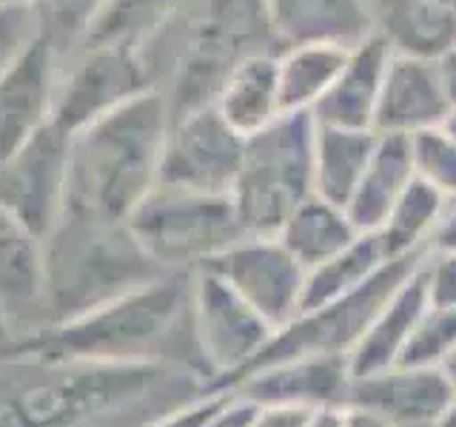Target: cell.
I'll list each match as a JSON object with an SVG mask.
<instances>
[{
    "label": "cell",
    "mask_w": 456,
    "mask_h": 427,
    "mask_svg": "<svg viewBox=\"0 0 456 427\" xmlns=\"http://www.w3.org/2000/svg\"><path fill=\"white\" fill-rule=\"evenodd\" d=\"M374 35L394 54L439 60L456 46V9L442 0H365Z\"/></svg>",
    "instance_id": "obj_20"
},
{
    "label": "cell",
    "mask_w": 456,
    "mask_h": 427,
    "mask_svg": "<svg viewBox=\"0 0 456 427\" xmlns=\"http://www.w3.org/2000/svg\"><path fill=\"white\" fill-rule=\"evenodd\" d=\"M442 128H445V132L456 140V109H451V114L445 117V123H442Z\"/></svg>",
    "instance_id": "obj_45"
},
{
    "label": "cell",
    "mask_w": 456,
    "mask_h": 427,
    "mask_svg": "<svg viewBox=\"0 0 456 427\" xmlns=\"http://www.w3.org/2000/svg\"><path fill=\"white\" fill-rule=\"evenodd\" d=\"M168 123V100L151 89L71 134L63 211L126 222L157 185Z\"/></svg>",
    "instance_id": "obj_3"
},
{
    "label": "cell",
    "mask_w": 456,
    "mask_h": 427,
    "mask_svg": "<svg viewBox=\"0 0 456 427\" xmlns=\"http://www.w3.org/2000/svg\"><path fill=\"white\" fill-rule=\"evenodd\" d=\"M425 308H428V296H425L422 260H419V265L411 270V277L385 299V305L377 310V317L370 319L365 334L348 353L351 379H362L394 367Z\"/></svg>",
    "instance_id": "obj_22"
},
{
    "label": "cell",
    "mask_w": 456,
    "mask_h": 427,
    "mask_svg": "<svg viewBox=\"0 0 456 427\" xmlns=\"http://www.w3.org/2000/svg\"><path fill=\"white\" fill-rule=\"evenodd\" d=\"M268 20L277 43H337L356 46L374 35L365 0H265Z\"/></svg>",
    "instance_id": "obj_21"
},
{
    "label": "cell",
    "mask_w": 456,
    "mask_h": 427,
    "mask_svg": "<svg viewBox=\"0 0 456 427\" xmlns=\"http://www.w3.org/2000/svg\"><path fill=\"white\" fill-rule=\"evenodd\" d=\"M71 134L49 120L0 163V211L46 239L66 208Z\"/></svg>",
    "instance_id": "obj_10"
},
{
    "label": "cell",
    "mask_w": 456,
    "mask_h": 427,
    "mask_svg": "<svg viewBox=\"0 0 456 427\" xmlns=\"http://www.w3.org/2000/svg\"><path fill=\"white\" fill-rule=\"evenodd\" d=\"M254 410H256V405L248 402V399H242L237 393H228L225 402L217 407V413L208 419L206 427H251Z\"/></svg>",
    "instance_id": "obj_38"
},
{
    "label": "cell",
    "mask_w": 456,
    "mask_h": 427,
    "mask_svg": "<svg viewBox=\"0 0 456 427\" xmlns=\"http://www.w3.org/2000/svg\"><path fill=\"white\" fill-rule=\"evenodd\" d=\"M394 260L385 248V242L379 234H360L346 251L334 254L331 260H325L322 265L311 268L305 274V288H303V310L320 308L325 302H331L337 296H346L356 291L360 285H365L377 270Z\"/></svg>",
    "instance_id": "obj_28"
},
{
    "label": "cell",
    "mask_w": 456,
    "mask_h": 427,
    "mask_svg": "<svg viewBox=\"0 0 456 427\" xmlns=\"http://www.w3.org/2000/svg\"><path fill=\"white\" fill-rule=\"evenodd\" d=\"M126 222L137 246L163 270H197L248 237L232 194H200L160 182Z\"/></svg>",
    "instance_id": "obj_6"
},
{
    "label": "cell",
    "mask_w": 456,
    "mask_h": 427,
    "mask_svg": "<svg viewBox=\"0 0 456 427\" xmlns=\"http://www.w3.org/2000/svg\"><path fill=\"white\" fill-rule=\"evenodd\" d=\"M417 177L411 154V137L377 134L374 151L362 171L360 182L346 203V211L360 234H374L382 228L394 203Z\"/></svg>",
    "instance_id": "obj_23"
},
{
    "label": "cell",
    "mask_w": 456,
    "mask_h": 427,
    "mask_svg": "<svg viewBox=\"0 0 456 427\" xmlns=\"http://www.w3.org/2000/svg\"><path fill=\"white\" fill-rule=\"evenodd\" d=\"M43 246H46V325L80 317L171 274L149 260L128 231V222L118 220L63 211Z\"/></svg>",
    "instance_id": "obj_4"
},
{
    "label": "cell",
    "mask_w": 456,
    "mask_h": 427,
    "mask_svg": "<svg viewBox=\"0 0 456 427\" xmlns=\"http://www.w3.org/2000/svg\"><path fill=\"white\" fill-rule=\"evenodd\" d=\"M422 279L428 305L456 310V251L428 246L422 256Z\"/></svg>",
    "instance_id": "obj_35"
},
{
    "label": "cell",
    "mask_w": 456,
    "mask_h": 427,
    "mask_svg": "<svg viewBox=\"0 0 456 427\" xmlns=\"http://www.w3.org/2000/svg\"><path fill=\"white\" fill-rule=\"evenodd\" d=\"M391 54L394 52L379 35H368L351 46L334 85L314 106V120L342 128H374V114Z\"/></svg>",
    "instance_id": "obj_19"
},
{
    "label": "cell",
    "mask_w": 456,
    "mask_h": 427,
    "mask_svg": "<svg viewBox=\"0 0 456 427\" xmlns=\"http://www.w3.org/2000/svg\"><path fill=\"white\" fill-rule=\"evenodd\" d=\"M40 37H43V23L35 4L0 0V77Z\"/></svg>",
    "instance_id": "obj_34"
},
{
    "label": "cell",
    "mask_w": 456,
    "mask_h": 427,
    "mask_svg": "<svg viewBox=\"0 0 456 427\" xmlns=\"http://www.w3.org/2000/svg\"><path fill=\"white\" fill-rule=\"evenodd\" d=\"M356 237H360V231L351 222L348 211L317 194L303 199L277 231V239L305 270L346 251Z\"/></svg>",
    "instance_id": "obj_26"
},
{
    "label": "cell",
    "mask_w": 456,
    "mask_h": 427,
    "mask_svg": "<svg viewBox=\"0 0 456 427\" xmlns=\"http://www.w3.org/2000/svg\"><path fill=\"white\" fill-rule=\"evenodd\" d=\"M431 246L434 248H445V251H456V208H451L445 214V220L439 222Z\"/></svg>",
    "instance_id": "obj_41"
},
{
    "label": "cell",
    "mask_w": 456,
    "mask_h": 427,
    "mask_svg": "<svg viewBox=\"0 0 456 427\" xmlns=\"http://www.w3.org/2000/svg\"><path fill=\"white\" fill-rule=\"evenodd\" d=\"M208 382L171 365L43 362L0 353V427H142Z\"/></svg>",
    "instance_id": "obj_1"
},
{
    "label": "cell",
    "mask_w": 456,
    "mask_h": 427,
    "mask_svg": "<svg viewBox=\"0 0 456 427\" xmlns=\"http://www.w3.org/2000/svg\"><path fill=\"white\" fill-rule=\"evenodd\" d=\"M14 4H32V0H14Z\"/></svg>",
    "instance_id": "obj_48"
},
{
    "label": "cell",
    "mask_w": 456,
    "mask_h": 427,
    "mask_svg": "<svg viewBox=\"0 0 456 427\" xmlns=\"http://www.w3.org/2000/svg\"><path fill=\"white\" fill-rule=\"evenodd\" d=\"M280 52H256L228 71L223 89L214 100V109L237 134L251 137L268 123H274L282 111L280 103V77H277Z\"/></svg>",
    "instance_id": "obj_24"
},
{
    "label": "cell",
    "mask_w": 456,
    "mask_h": 427,
    "mask_svg": "<svg viewBox=\"0 0 456 427\" xmlns=\"http://www.w3.org/2000/svg\"><path fill=\"white\" fill-rule=\"evenodd\" d=\"M6 339V334H4V325H0V342H4Z\"/></svg>",
    "instance_id": "obj_47"
},
{
    "label": "cell",
    "mask_w": 456,
    "mask_h": 427,
    "mask_svg": "<svg viewBox=\"0 0 456 427\" xmlns=\"http://www.w3.org/2000/svg\"><path fill=\"white\" fill-rule=\"evenodd\" d=\"M434 427H456V399L451 402V407H448L445 413H442L439 422H436Z\"/></svg>",
    "instance_id": "obj_44"
},
{
    "label": "cell",
    "mask_w": 456,
    "mask_h": 427,
    "mask_svg": "<svg viewBox=\"0 0 456 427\" xmlns=\"http://www.w3.org/2000/svg\"><path fill=\"white\" fill-rule=\"evenodd\" d=\"M180 0H103L77 49L128 46L146 52V43L168 23Z\"/></svg>",
    "instance_id": "obj_29"
},
{
    "label": "cell",
    "mask_w": 456,
    "mask_h": 427,
    "mask_svg": "<svg viewBox=\"0 0 456 427\" xmlns=\"http://www.w3.org/2000/svg\"><path fill=\"white\" fill-rule=\"evenodd\" d=\"M154 89L146 54L128 46L77 49V57L63 77H57L52 120L69 134L120 109L128 100Z\"/></svg>",
    "instance_id": "obj_12"
},
{
    "label": "cell",
    "mask_w": 456,
    "mask_h": 427,
    "mask_svg": "<svg viewBox=\"0 0 456 427\" xmlns=\"http://www.w3.org/2000/svg\"><path fill=\"white\" fill-rule=\"evenodd\" d=\"M374 142V128H342L314 120V194L346 208Z\"/></svg>",
    "instance_id": "obj_25"
},
{
    "label": "cell",
    "mask_w": 456,
    "mask_h": 427,
    "mask_svg": "<svg viewBox=\"0 0 456 427\" xmlns=\"http://www.w3.org/2000/svg\"><path fill=\"white\" fill-rule=\"evenodd\" d=\"M0 353L43 362L171 365L211 382L194 331L191 270H171L80 317L0 342Z\"/></svg>",
    "instance_id": "obj_2"
},
{
    "label": "cell",
    "mask_w": 456,
    "mask_h": 427,
    "mask_svg": "<svg viewBox=\"0 0 456 427\" xmlns=\"http://www.w3.org/2000/svg\"><path fill=\"white\" fill-rule=\"evenodd\" d=\"M413 171L417 177L434 185L439 194L456 203V140L442 125L425 128L411 137Z\"/></svg>",
    "instance_id": "obj_32"
},
{
    "label": "cell",
    "mask_w": 456,
    "mask_h": 427,
    "mask_svg": "<svg viewBox=\"0 0 456 427\" xmlns=\"http://www.w3.org/2000/svg\"><path fill=\"white\" fill-rule=\"evenodd\" d=\"M445 214H448V197L439 194L425 180L413 177L403 197L394 203L391 214L385 217L377 234L391 256H408L431 246Z\"/></svg>",
    "instance_id": "obj_30"
},
{
    "label": "cell",
    "mask_w": 456,
    "mask_h": 427,
    "mask_svg": "<svg viewBox=\"0 0 456 427\" xmlns=\"http://www.w3.org/2000/svg\"><path fill=\"white\" fill-rule=\"evenodd\" d=\"M308 427H346V405H322L311 410Z\"/></svg>",
    "instance_id": "obj_39"
},
{
    "label": "cell",
    "mask_w": 456,
    "mask_h": 427,
    "mask_svg": "<svg viewBox=\"0 0 456 427\" xmlns=\"http://www.w3.org/2000/svg\"><path fill=\"white\" fill-rule=\"evenodd\" d=\"M442 374L448 376V382H451V388L456 391V348L451 350V356L445 362H442Z\"/></svg>",
    "instance_id": "obj_43"
},
{
    "label": "cell",
    "mask_w": 456,
    "mask_h": 427,
    "mask_svg": "<svg viewBox=\"0 0 456 427\" xmlns=\"http://www.w3.org/2000/svg\"><path fill=\"white\" fill-rule=\"evenodd\" d=\"M442 4H448V6H453V9H456V0H442Z\"/></svg>",
    "instance_id": "obj_46"
},
{
    "label": "cell",
    "mask_w": 456,
    "mask_h": 427,
    "mask_svg": "<svg viewBox=\"0 0 456 427\" xmlns=\"http://www.w3.org/2000/svg\"><path fill=\"white\" fill-rule=\"evenodd\" d=\"M453 399L456 391L442 367L394 365L379 374L351 379L346 405L374 410L391 427H434Z\"/></svg>",
    "instance_id": "obj_15"
},
{
    "label": "cell",
    "mask_w": 456,
    "mask_h": 427,
    "mask_svg": "<svg viewBox=\"0 0 456 427\" xmlns=\"http://www.w3.org/2000/svg\"><path fill=\"white\" fill-rule=\"evenodd\" d=\"M40 23L43 37L52 43L54 54L61 57L69 49H77L103 0H32Z\"/></svg>",
    "instance_id": "obj_33"
},
{
    "label": "cell",
    "mask_w": 456,
    "mask_h": 427,
    "mask_svg": "<svg viewBox=\"0 0 456 427\" xmlns=\"http://www.w3.org/2000/svg\"><path fill=\"white\" fill-rule=\"evenodd\" d=\"M314 194V114L285 111L246 137L232 189L248 237H277L291 211Z\"/></svg>",
    "instance_id": "obj_5"
},
{
    "label": "cell",
    "mask_w": 456,
    "mask_h": 427,
    "mask_svg": "<svg viewBox=\"0 0 456 427\" xmlns=\"http://www.w3.org/2000/svg\"><path fill=\"white\" fill-rule=\"evenodd\" d=\"M425 251L394 256V260L385 262L377 274L365 285H360L356 291L337 296L320 308L297 313L289 325L277 327L274 336L268 339V345L242 367V374L234 382H240L256 367H268L285 359H299V356H348L356 342H360V336L365 334L370 319L377 317V310L385 305V299H388L399 285L411 277V270L419 265ZM234 382L228 384V391L234 388Z\"/></svg>",
    "instance_id": "obj_8"
},
{
    "label": "cell",
    "mask_w": 456,
    "mask_h": 427,
    "mask_svg": "<svg viewBox=\"0 0 456 427\" xmlns=\"http://www.w3.org/2000/svg\"><path fill=\"white\" fill-rule=\"evenodd\" d=\"M46 313V246L0 211V325L6 339L40 331ZM4 339V342H6Z\"/></svg>",
    "instance_id": "obj_14"
},
{
    "label": "cell",
    "mask_w": 456,
    "mask_h": 427,
    "mask_svg": "<svg viewBox=\"0 0 456 427\" xmlns=\"http://www.w3.org/2000/svg\"><path fill=\"white\" fill-rule=\"evenodd\" d=\"M436 66H439L442 83H445V92H448V100H451V109H456V46L442 54L439 60H436Z\"/></svg>",
    "instance_id": "obj_40"
},
{
    "label": "cell",
    "mask_w": 456,
    "mask_h": 427,
    "mask_svg": "<svg viewBox=\"0 0 456 427\" xmlns=\"http://www.w3.org/2000/svg\"><path fill=\"white\" fill-rule=\"evenodd\" d=\"M274 43L277 37L265 0H206L203 14L180 54L175 85L166 94L168 114L180 117L200 106H211L228 71L248 54L274 52Z\"/></svg>",
    "instance_id": "obj_7"
},
{
    "label": "cell",
    "mask_w": 456,
    "mask_h": 427,
    "mask_svg": "<svg viewBox=\"0 0 456 427\" xmlns=\"http://www.w3.org/2000/svg\"><path fill=\"white\" fill-rule=\"evenodd\" d=\"M311 410L299 405H256L251 427H308Z\"/></svg>",
    "instance_id": "obj_37"
},
{
    "label": "cell",
    "mask_w": 456,
    "mask_h": 427,
    "mask_svg": "<svg viewBox=\"0 0 456 427\" xmlns=\"http://www.w3.org/2000/svg\"><path fill=\"white\" fill-rule=\"evenodd\" d=\"M57 54L46 37L35 40L0 77V163L52 120Z\"/></svg>",
    "instance_id": "obj_16"
},
{
    "label": "cell",
    "mask_w": 456,
    "mask_h": 427,
    "mask_svg": "<svg viewBox=\"0 0 456 427\" xmlns=\"http://www.w3.org/2000/svg\"><path fill=\"white\" fill-rule=\"evenodd\" d=\"M351 384L348 356H299L246 374L228 393L254 405H346Z\"/></svg>",
    "instance_id": "obj_18"
},
{
    "label": "cell",
    "mask_w": 456,
    "mask_h": 427,
    "mask_svg": "<svg viewBox=\"0 0 456 427\" xmlns=\"http://www.w3.org/2000/svg\"><path fill=\"white\" fill-rule=\"evenodd\" d=\"M453 208H456V205H453Z\"/></svg>",
    "instance_id": "obj_49"
},
{
    "label": "cell",
    "mask_w": 456,
    "mask_h": 427,
    "mask_svg": "<svg viewBox=\"0 0 456 427\" xmlns=\"http://www.w3.org/2000/svg\"><path fill=\"white\" fill-rule=\"evenodd\" d=\"M228 393H206V396H197L191 402H185L175 410L163 413L151 422H146L142 427H206L208 419L217 413V407L225 402Z\"/></svg>",
    "instance_id": "obj_36"
},
{
    "label": "cell",
    "mask_w": 456,
    "mask_h": 427,
    "mask_svg": "<svg viewBox=\"0 0 456 427\" xmlns=\"http://www.w3.org/2000/svg\"><path fill=\"white\" fill-rule=\"evenodd\" d=\"M346 427H391V424L374 410L346 405Z\"/></svg>",
    "instance_id": "obj_42"
},
{
    "label": "cell",
    "mask_w": 456,
    "mask_h": 427,
    "mask_svg": "<svg viewBox=\"0 0 456 427\" xmlns=\"http://www.w3.org/2000/svg\"><path fill=\"white\" fill-rule=\"evenodd\" d=\"M448 114L451 100L436 60L391 54L374 114V132L413 137L425 128L442 125Z\"/></svg>",
    "instance_id": "obj_17"
},
{
    "label": "cell",
    "mask_w": 456,
    "mask_h": 427,
    "mask_svg": "<svg viewBox=\"0 0 456 427\" xmlns=\"http://www.w3.org/2000/svg\"><path fill=\"white\" fill-rule=\"evenodd\" d=\"M203 268L223 277L274 327L289 325L303 308L308 270L277 237H246Z\"/></svg>",
    "instance_id": "obj_13"
},
{
    "label": "cell",
    "mask_w": 456,
    "mask_h": 427,
    "mask_svg": "<svg viewBox=\"0 0 456 427\" xmlns=\"http://www.w3.org/2000/svg\"><path fill=\"white\" fill-rule=\"evenodd\" d=\"M242 154L246 137L223 120L214 103L200 106L171 117L157 182L200 194H232Z\"/></svg>",
    "instance_id": "obj_11"
},
{
    "label": "cell",
    "mask_w": 456,
    "mask_h": 427,
    "mask_svg": "<svg viewBox=\"0 0 456 427\" xmlns=\"http://www.w3.org/2000/svg\"><path fill=\"white\" fill-rule=\"evenodd\" d=\"M194 331L211 370L208 393H225L277 327L208 268L191 270Z\"/></svg>",
    "instance_id": "obj_9"
},
{
    "label": "cell",
    "mask_w": 456,
    "mask_h": 427,
    "mask_svg": "<svg viewBox=\"0 0 456 427\" xmlns=\"http://www.w3.org/2000/svg\"><path fill=\"white\" fill-rule=\"evenodd\" d=\"M351 46L337 43H299L277 54L282 111H314L331 89Z\"/></svg>",
    "instance_id": "obj_27"
},
{
    "label": "cell",
    "mask_w": 456,
    "mask_h": 427,
    "mask_svg": "<svg viewBox=\"0 0 456 427\" xmlns=\"http://www.w3.org/2000/svg\"><path fill=\"white\" fill-rule=\"evenodd\" d=\"M456 348V310L428 305L419 322L405 342V350L396 365L411 367H442Z\"/></svg>",
    "instance_id": "obj_31"
}]
</instances>
